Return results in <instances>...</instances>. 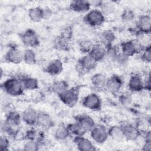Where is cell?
<instances>
[{"mask_svg":"<svg viewBox=\"0 0 151 151\" xmlns=\"http://www.w3.org/2000/svg\"><path fill=\"white\" fill-rule=\"evenodd\" d=\"M97 61L90 54H85L77 63V70L80 72H88L93 70L97 66Z\"/></svg>","mask_w":151,"mask_h":151,"instance_id":"obj_5","label":"cell"},{"mask_svg":"<svg viewBox=\"0 0 151 151\" xmlns=\"http://www.w3.org/2000/svg\"><path fill=\"white\" fill-rule=\"evenodd\" d=\"M40 142L36 140H27L24 143L23 150L25 151H36L39 149Z\"/></svg>","mask_w":151,"mask_h":151,"instance_id":"obj_35","label":"cell"},{"mask_svg":"<svg viewBox=\"0 0 151 151\" xmlns=\"http://www.w3.org/2000/svg\"><path fill=\"white\" fill-rule=\"evenodd\" d=\"M37 55L31 48H27L23 52V61L27 64L33 65L37 63Z\"/></svg>","mask_w":151,"mask_h":151,"instance_id":"obj_29","label":"cell"},{"mask_svg":"<svg viewBox=\"0 0 151 151\" xmlns=\"http://www.w3.org/2000/svg\"><path fill=\"white\" fill-rule=\"evenodd\" d=\"M122 19L126 22L133 21L135 18V14L133 10L130 9H126L124 11L122 15Z\"/></svg>","mask_w":151,"mask_h":151,"instance_id":"obj_37","label":"cell"},{"mask_svg":"<svg viewBox=\"0 0 151 151\" xmlns=\"http://www.w3.org/2000/svg\"><path fill=\"white\" fill-rule=\"evenodd\" d=\"M129 60V57L123 54L121 51L118 54L115 62H117L120 65H126Z\"/></svg>","mask_w":151,"mask_h":151,"instance_id":"obj_40","label":"cell"},{"mask_svg":"<svg viewBox=\"0 0 151 151\" xmlns=\"http://www.w3.org/2000/svg\"><path fill=\"white\" fill-rule=\"evenodd\" d=\"M64 40L68 41L72 37V30L70 27H66L65 28H64L61 33V35L60 36Z\"/></svg>","mask_w":151,"mask_h":151,"instance_id":"obj_39","label":"cell"},{"mask_svg":"<svg viewBox=\"0 0 151 151\" xmlns=\"http://www.w3.org/2000/svg\"><path fill=\"white\" fill-rule=\"evenodd\" d=\"M127 86L130 92H140L145 90L144 79L137 73L132 74L129 78Z\"/></svg>","mask_w":151,"mask_h":151,"instance_id":"obj_9","label":"cell"},{"mask_svg":"<svg viewBox=\"0 0 151 151\" xmlns=\"http://www.w3.org/2000/svg\"><path fill=\"white\" fill-rule=\"evenodd\" d=\"M5 119L11 124L13 127L16 128L20 125L22 122L21 114H20L17 110H9L6 113Z\"/></svg>","mask_w":151,"mask_h":151,"instance_id":"obj_21","label":"cell"},{"mask_svg":"<svg viewBox=\"0 0 151 151\" xmlns=\"http://www.w3.org/2000/svg\"><path fill=\"white\" fill-rule=\"evenodd\" d=\"M74 142L76 143L78 150L81 151H91L95 150V147L88 139L85 138L82 136H76L74 139Z\"/></svg>","mask_w":151,"mask_h":151,"instance_id":"obj_20","label":"cell"},{"mask_svg":"<svg viewBox=\"0 0 151 151\" xmlns=\"http://www.w3.org/2000/svg\"><path fill=\"white\" fill-rule=\"evenodd\" d=\"M100 39L101 44L106 47L113 44V42L116 39V36L114 32L111 29H105L100 34Z\"/></svg>","mask_w":151,"mask_h":151,"instance_id":"obj_26","label":"cell"},{"mask_svg":"<svg viewBox=\"0 0 151 151\" xmlns=\"http://www.w3.org/2000/svg\"><path fill=\"white\" fill-rule=\"evenodd\" d=\"M90 133L92 140L99 144L105 142L109 137L108 130L101 124H96Z\"/></svg>","mask_w":151,"mask_h":151,"instance_id":"obj_7","label":"cell"},{"mask_svg":"<svg viewBox=\"0 0 151 151\" xmlns=\"http://www.w3.org/2000/svg\"><path fill=\"white\" fill-rule=\"evenodd\" d=\"M107 130L109 136L113 140L116 142H122L125 139L122 128L120 126H112Z\"/></svg>","mask_w":151,"mask_h":151,"instance_id":"obj_23","label":"cell"},{"mask_svg":"<svg viewBox=\"0 0 151 151\" xmlns=\"http://www.w3.org/2000/svg\"><path fill=\"white\" fill-rule=\"evenodd\" d=\"M94 43L90 39L81 38L78 41V46L80 51L84 54H89L92 50Z\"/></svg>","mask_w":151,"mask_h":151,"instance_id":"obj_27","label":"cell"},{"mask_svg":"<svg viewBox=\"0 0 151 151\" xmlns=\"http://www.w3.org/2000/svg\"><path fill=\"white\" fill-rule=\"evenodd\" d=\"M99 8L100 9V10L105 17L112 14L115 10L114 4L109 1H102V3Z\"/></svg>","mask_w":151,"mask_h":151,"instance_id":"obj_34","label":"cell"},{"mask_svg":"<svg viewBox=\"0 0 151 151\" xmlns=\"http://www.w3.org/2000/svg\"><path fill=\"white\" fill-rule=\"evenodd\" d=\"M106 76L101 73H96L90 78L92 86L96 89L102 90L105 88L107 81Z\"/></svg>","mask_w":151,"mask_h":151,"instance_id":"obj_22","label":"cell"},{"mask_svg":"<svg viewBox=\"0 0 151 151\" xmlns=\"http://www.w3.org/2000/svg\"><path fill=\"white\" fill-rule=\"evenodd\" d=\"M136 26L137 31L145 34H150L151 27L150 16L147 14H144L139 17L137 20Z\"/></svg>","mask_w":151,"mask_h":151,"instance_id":"obj_14","label":"cell"},{"mask_svg":"<svg viewBox=\"0 0 151 151\" xmlns=\"http://www.w3.org/2000/svg\"><path fill=\"white\" fill-rule=\"evenodd\" d=\"M63 70V64L59 59H54L50 61L46 67V71L52 76H58Z\"/></svg>","mask_w":151,"mask_h":151,"instance_id":"obj_17","label":"cell"},{"mask_svg":"<svg viewBox=\"0 0 151 151\" xmlns=\"http://www.w3.org/2000/svg\"><path fill=\"white\" fill-rule=\"evenodd\" d=\"M52 12L50 8L48 7H45L43 8V16H44V19H48L49 18L51 15H52Z\"/></svg>","mask_w":151,"mask_h":151,"instance_id":"obj_42","label":"cell"},{"mask_svg":"<svg viewBox=\"0 0 151 151\" xmlns=\"http://www.w3.org/2000/svg\"><path fill=\"white\" fill-rule=\"evenodd\" d=\"M67 127L70 134H74L76 136H82L86 133V132L77 121L69 124Z\"/></svg>","mask_w":151,"mask_h":151,"instance_id":"obj_32","label":"cell"},{"mask_svg":"<svg viewBox=\"0 0 151 151\" xmlns=\"http://www.w3.org/2000/svg\"><path fill=\"white\" fill-rule=\"evenodd\" d=\"M119 103L123 106H129L133 101V97L130 91L122 92L119 95Z\"/></svg>","mask_w":151,"mask_h":151,"instance_id":"obj_33","label":"cell"},{"mask_svg":"<svg viewBox=\"0 0 151 151\" xmlns=\"http://www.w3.org/2000/svg\"><path fill=\"white\" fill-rule=\"evenodd\" d=\"M20 37L22 43L28 47H35L40 44L37 34L32 29H27L20 35Z\"/></svg>","mask_w":151,"mask_h":151,"instance_id":"obj_8","label":"cell"},{"mask_svg":"<svg viewBox=\"0 0 151 151\" xmlns=\"http://www.w3.org/2000/svg\"><path fill=\"white\" fill-rule=\"evenodd\" d=\"M120 52L119 48L114 45H110L106 47V57L108 61L115 62L118 54Z\"/></svg>","mask_w":151,"mask_h":151,"instance_id":"obj_31","label":"cell"},{"mask_svg":"<svg viewBox=\"0 0 151 151\" xmlns=\"http://www.w3.org/2000/svg\"><path fill=\"white\" fill-rule=\"evenodd\" d=\"M123 80L120 77L113 75L107 78L105 88L113 94H117L123 87Z\"/></svg>","mask_w":151,"mask_h":151,"instance_id":"obj_11","label":"cell"},{"mask_svg":"<svg viewBox=\"0 0 151 151\" xmlns=\"http://www.w3.org/2000/svg\"><path fill=\"white\" fill-rule=\"evenodd\" d=\"M145 47L136 39L128 40L122 42L120 44L121 52L128 57L140 54Z\"/></svg>","mask_w":151,"mask_h":151,"instance_id":"obj_3","label":"cell"},{"mask_svg":"<svg viewBox=\"0 0 151 151\" xmlns=\"http://www.w3.org/2000/svg\"><path fill=\"white\" fill-rule=\"evenodd\" d=\"M89 3L91 5V6H94V7H100L102 1H98V0H94V1H88Z\"/></svg>","mask_w":151,"mask_h":151,"instance_id":"obj_43","label":"cell"},{"mask_svg":"<svg viewBox=\"0 0 151 151\" xmlns=\"http://www.w3.org/2000/svg\"><path fill=\"white\" fill-rule=\"evenodd\" d=\"M83 106L91 110L99 111L101 107V100L100 97L94 93H91L86 95L82 100Z\"/></svg>","mask_w":151,"mask_h":151,"instance_id":"obj_6","label":"cell"},{"mask_svg":"<svg viewBox=\"0 0 151 151\" xmlns=\"http://www.w3.org/2000/svg\"><path fill=\"white\" fill-rule=\"evenodd\" d=\"M5 60L9 63L19 64L23 61V52L17 47H11L5 55Z\"/></svg>","mask_w":151,"mask_h":151,"instance_id":"obj_12","label":"cell"},{"mask_svg":"<svg viewBox=\"0 0 151 151\" xmlns=\"http://www.w3.org/2000/svg\"><path fill=\"white\" fill-rule=\"evenodd\" d=\"M142 60L146 63H150L151 61V47L150 45L146 46L140 52Z\"/></svg>","mask_w":151,"mask_h":151,"instance_id":"obj_36","label":"cell"},{"mask_svg":"<svg viewBox=\"0 0 151 151\" xmlns=\"http://www.w3.org/2000/svg\"><path fill=\"white\" fill-rule=\"evenodd\" d=\"M79 91L78 87H74L67 89L58 96L63 103L68 107H73L77 104L79 100Z\"/></svg>","mask_w":151,"mask_h":151,"instance_id":"obj_2","label":"cell"},{"mask_svg":"<svg viewBox=\"0 0 151 151\" xmlns=\"http://www.w3.org/2000/svg\"><path fill=\"white\" fill-rule=\"evenodd\" d=\"M19 79L25 90L32 91L37 90L38 88V81L35 78L29 76H24Z\"/></svg>","mask_w":151,"mask_h":151,"instance_id":"obj_25","label":"cell"},{"mask_svg":"<svg viewBox=\"0 0 151 151\" xmlns=\"http://www.w3.org/2000/svg\"><path fill=\"white\" fill-rule=\"evenodd\" d=\"M105 19L106 17L99 9H90L84 17L85 22L93 27L101 26L104 24Z\"/></svg>","mask_w":151,"mask_h":151,"instance_id":"obj_4","label":"cell"},{"mask_svg":"<svg viewBox=\"0 0 151 151\" xmlns=\"http://www.w3.org/2000/svg\"><path fill=\"white\" fill-rule=\"evenodd\" d=\"M122 128L125 139L134 141L141 135L140 130L135 126L129 123H124L120 125Z\"/></svg>","mask_w":151,"mask_h":151,"instance_id":"obj_10","label":"cell"},{"mask_svg":"<svg viewBox=\"0 0 151 151\" xmlns=\"http://www.w3.org/2000/svg\"><path fill=\"white\" fill-rule=\"evenodd\" d=\"M68 41L59 37L56 40L55 46L57 48H59L60 50H65L67 48V47H68Z\"/></svg>","mask_w":151,"mask_h":151,"instance_id":"obj_41","label":"cell"},{"mask_svg":"<svg viewBox=\"0 0 151 151\" xmlns=\"http://www.w3.org/2000/svg\"><path fill=\"white\" fill-rule=\"evenodd\" d=\"M10 143L9 138L5 135H1L0 137V150L2 151L8 150Z\"/></svg>","mask_w":151,"mask_h":151,"instance_id":"obj_38","label":"cell"},{"mask_svg":"<svg viewBox=\"0 0 151 151\" xmlns=\"http://www.w3.org/2000/svg\"><path fill=\"white\" fill-rule=\"evenodd\" d=\"M106 53V47L101 43H94V46L89 53L97 62L105 59Z\"/></svg>","mask_w":151,"mask_h":151,"instance_id":"obj_19","label":"cell"},{"mask_svg":"<svg viewBox=\"0 0 151 151\" xmlns=\"http://www.w3.org/2000/svg\"><path fill=\"white\" fill-rule=\"evenodd\" d=\"M70 135V133L67 129V127L64 125L59 126L58 127H57L54 132L55 138L60 141L66 140Z\"/></svg>","mask_w":151,"mask_h":151,"instance_id":"obj_28","label":"cell"},{"mask_svg":"<svg viewBox=\"0 0 151 151\" xmlns=\"http://www.w3.org/2000/svg\"><path fill=\"white\" fill-rule=\"evenodd\" d=\"M4 93L13 97H18L23 94L24 88L21 80L17 77H11L5 80L1 85Z\"/></svg>","mask_w":151,"mask_h":151,"instance_id":"obj_1","label":"cell"},{"mask_svg":"<svg viewBox=\"0 0 151 151\" xmlns=\"http://www.w3.org/2000/svg\"><path fill=\"white\" fill-rule=\"evenodd\" d=\"M77 122H78L86 133L90 132L96 125L94 120L91 116L87 114H83L78 116Z\"/></svg>","mask_w":151,"mask_h":151,"instance_id":"obj_18","label":"cell"},{"mask_svg":"<svg viewBox=\"0 0 151 151\" xmlns=\"http://www.w3.org/2000/svg\"><path fill=\"white\" fill-rule=\"evenodd\" d=\"M29 19L34 22H39L44 19L43 8L40 6L31 8L28 12Z\"/></svg>","mask_w":151,"mask_h":151,"instance_id":"obj_24","label":"cell"},{"mask_svg":"<svg viewBox=\"0 0 151 151\" xmlns=\"http://www.w3.org/2000/svg\"><path fill=\"white\" fill-rule=\"evenodd\" d=\"M51 88L54 93L58 95L68 89V85L67 81L64 80H57L52 84Z\"/></svg>","mask_w":151,"mask_h":151,"instance_id":"obj_30","label":"cell"},{"mask_svg":"<svg viewBox=\"0 0 151 151\" xmlns=\"http://www.w3.org/2000/svg\"><path fill=\"white\" fill-rule=\"evenodd\" d=\"M53 120L50 114L45 112H38L37 126L43 129H48L53 126Z\"/></svg>","mask_w":151,"mask_h":151,"instance_id":"obj_16","label":"cell"},{"mask_svg":"<svg viewBox=\"0 0 151 151\" xmlns=\"http://www.w3.org/2000/svg\"><path fill=\"white\" fill-rule=\"evenodd\" d=\"M38 113V112L33 108H27L21 113L22 121L28 126H35L37 124Z\"/></svg>","mask_w":151,"mask_h":151,"instance_id":"obj_13","label":"cell"},{"mask_svg":"<svg viewBox=\"0 0 151 151\" xmlns=\"http://www.w3.org/2000/svg\"><path fill=\"white\" fill-rule=\"evenodd\" d=\"M91 5L88 1L74 0L70 4V8L78 13H87L90 10Z\"/></svg>","mask_w":151,"mask_h":151,"instance_id":"obj_15","label":"cell"}]
</instances>
